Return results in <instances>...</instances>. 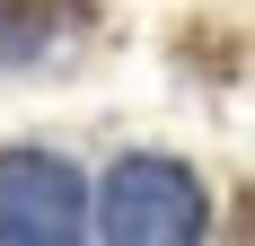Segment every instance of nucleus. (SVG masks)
Returning a JSON list of instances; mask_svg holds the SVG:
<instances>
[{
    "label": "nucleus",
    "mask_w": 255,
    "mask_h": 246,
    "mask_svg": "<svg viewBox=\"0 0 255 246\" xmlns=\"http://www.w3.org/2000/svg\"><path fill=\"white\" fill-rule=\"evenodd\" d=\"M88 229V185L44 149H9L0 158V238L9 246H62Z\"/></svg>",
    "instance_id": "obj_2"
},
{
    "label": "nucleus",
    "mask_w": 255,
    "mask_h": 246,
    "mask_svg": "<svg viewBox=\"0 0 255 246\" xmlns=\"http://www.w3.org/2000/svg\"><path fill=\"white\" fill-rule=\"evenodd\" d=\"M97 229L124 246H185V238H203V185L167 158H124L106 176Z\"/></svg>",
    "instance_id": "obj_1"
},
{
    "label": "nucleus",
    "mask_w": 255,
    "mask_h": 246,
    "mask_svg": "<svg viewBox=\"0 0 255 246\" xmlns=\"http://www.w3.org/2000/svg\"><path fill=\"white\" fill-rule=\"evenodd\" d=\"M88 18V0H0V62H35L71 26Z\"/></svg>",
    "instance_id": "obj_3"
}]
</instances>
